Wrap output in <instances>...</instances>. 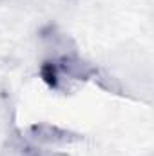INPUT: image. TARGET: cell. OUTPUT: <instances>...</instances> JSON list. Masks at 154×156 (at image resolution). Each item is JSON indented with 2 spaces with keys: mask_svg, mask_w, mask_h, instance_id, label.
I'll return each mask as SVG.
<instances>
[{
  "mask_svg": "<svg viewBox=\"0 0 154 156\" xmlns=\"http://www.w3.org/2000/svg\"><path fill=\"white\" fill-rule=\"evenodd\" d=\"M40 73L44 82H47L53 89H62L64 85L69 89V85L75 82H83L94 76L96 69L75 55H64L60 58L45 62Z\"/></svg>",
  "mask_w": 154,
  "mask_h": 156,
  "instance_id": "obj_1",
  "label": "cell"
}]
</instances>
